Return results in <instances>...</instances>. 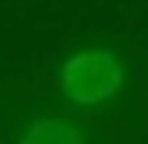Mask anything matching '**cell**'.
<instances>
[{"instance_id":"cell-2","label":"cell","mask_w":148,"mask_h":144,"mask_svg":"<svg viewBox=\"0 0 148 144\" xmlns=\"http://www.w3.org/2000/svg\"><path fill=\"white\" fill-rule=\"evenodd\" d=\"M18 144H83V133L62 115H43V119L29 122Z\"/></svg>"},{"instance_id":"cell-1","label":"cell","mask_w":148,"mask_h":144,"mask_svg":"<svg viewBox=\"0 0 148 144\" xmlns=\"http://www.w3.org/2000/svg\"><path fill=\"white\" fill-rule=\"evenodd\" d=\"M62 90L72 105L94 108L123 90V65L105 47H83L65 58L62 65Z\"/></svg>"}]
</instances>
